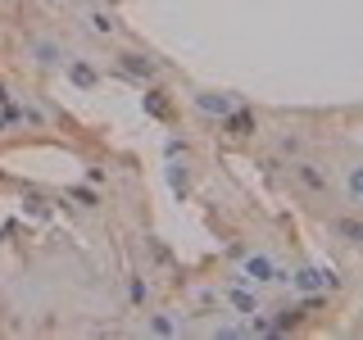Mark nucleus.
<instances>
[{"label":"nucleus","instance_id":"obj_1","mask_svg":"<svg viewBox=\"0 0 363 340\" xmlns=\"http://www.w3.org/2000/svg\"><path fill=\"white\" fill-rule=\"evenodd\" d=\"M245 272H250L245 281H277V268H272V259H264V254H255V259H250Z\"/></svg>","mask_w":363,"mask_h":340},{"label":"nucleus","instance_id":"obj_2","mask_svg":"<svg viewBox=\"0 0 363 340\" xmlns=\"http://www.w3.org/2000/svg\"><path fill=\"white\" fill-rule=\"evenodd\" d=\"M295 177H300V181H304V186H309V191H327V177L318 173L313 164H300V168H295Z\"/></svg>","mask_w":363,"mask_h":340},{"label":"nucleus","instance_id":"obj_3","mask_svg":"<svg viewBox=\"0 0 363 340\" xmlns=\"http://www.w3.org/2000/svg\"><path fill=\"white\" fill-rule=\"evenodd\" d=\"M123 60H128V68H132V73H145V77L155 73V64H150V60H141V55H123Z\"/></svg>","mask_w":363,"mask_h":340},{"label":"nucleus","instance_id":"obj_4","mask_svg":"<svg viewBox=\"0 0 363 340\" xmlns=\"http://www.w3.org/2000/svg\"><path fill=\"white\" fill-rule=\"evenodd\" d=\"M350 196L363 204V168H350Z\"/></svg>","mask_w":363,"mask_h":340},{"label":"nucleus","instance_id":"obj_5","mask_svg":"<svg viewBox=\"0 0 363 340\" xmlns=\"http://www.w3.org/2000/svg\"><path fill=\"white\" fill-rule=\"evenodd\" d=\"M340 236H350L354 245H363V227L359 222H340Z\"/></svg>","mask_w":363,"mask_h":340},{"label":"nucleus","instance_id":"obj_6","mask_svg":"<svg viewBox=\"0 0 363 340\" xmlns=\"http://www.w3.org/2000/svg\"><path fill=\"white\" fill-rule=\"evenodd\" d=\"M200 105H204V109H209V113H227V109H232V105H227V100H213V96H204V100H200Z\"/></svg>","mask_w":363,"mask_h":340}]
</instances>
